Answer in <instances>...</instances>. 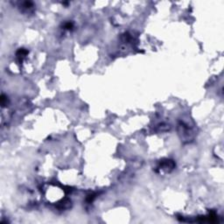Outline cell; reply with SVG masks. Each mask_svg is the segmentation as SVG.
I'll return each instance as SVG.
<instances>
[{
    "label": "cell",
    "mask_w": 224,
    "mask_h": 224,
    "mask_svg": "<svg viewBox=\"0 0 224 224\" xmlns=\"http://www.w3.org/2000/svg\"><path fill=\"white\" fill-rule=\"evenodd\" d=\"M160 169H162V170H166V171H168V170H170V169H173L174 167V163L172 161V160H166V161H164V162H162L161 164H160Z\"/></svg>",
    "instance_id": "1"
}]
</instances>
